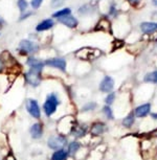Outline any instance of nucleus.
<instances>
[{"mask_svg": "<svg viewBox=\"0 0 157 160\" xmlns=\"http://www.w3.org/2000/svg\"><path fill=\"white\" fill-rule=\"evenodd\" d=\"M62 104L60 95L57 92L48 93L42 105V112L47 118H51L58 111L59 106Z\"/></svg>", "mask_w": 157, "mask_h": 160, "instance_id": "obj_1", "label": "nucleus"}, {"mask_svg": "<svg viewBox=\"0 0 157 160\" xmlns=\"http://www.w3.org/2000/svg\"><path fill=\"white\" fill-rule=\"evenodd\" d=\"M68 142H69L68 136L57 133V134L50 135V136L47 138L46 146L49 150L56 151L59 149H65V148L67 147Z\"/></svg>", "mask_w": 157, "mask_h": 160, "instance_id": "obj_2", "label": "nucleus"}, {"mask_svg": "<svg viewBox=\"0 0 157 160\" xmlns=\"http://www.w3.org/2000/svg\"><path fill=\"white\" fill-rule=\"evenodd\" d=\"M75 122H77V119L71 115L62 117L58 122V125H57V133L62 135H66V136L70 135L72 127L74 126Z\"/></svg>", "mask_w": 157, "mask_h": 160, "instance_id": "obj_3", "label": "nucleus"}, {"mask_svg": "<svg viewBox=\"0 0 157 160\" xmlns=\"http://www.w3.org/2000/svg\"><path fill=\"white\" fill-rule=\"evenodd\" d=\"M25 110L28 115L36 120H40L42 116V108L36 98H28L25 101Z\"/></svg>", "mask_w": 157, "mask_h": 160, "instance_id": "obj_4", "label": "nucleus"}, {"mask_svg": "<svg viewBox=\"0 0 157 160\" xmlns=\"http://www.w3.org/2000/svg\"><path fill=\"white\" fill-rule=\"evenodd\" d=\"M40 46L31 40H22L18 45V51L21 55H34L38 52Z\"/></svg>", "mask_w": 157, "mask_h": 160, "instance_id": "obj_5", "label": "nucleus"}, {"mask_svg": "<svg viewBox=\"0 0 157 160\" xmlns=\"http://www.w3.org/2000/svg\"><path fill=\"white\" fill-rule=\"evenodd\" d=\"M42 80H43L42 73L34 71L32 69H28L24 73V81H25V83L31 87H33V88H38L42 84Z\"/></svg>", "mask_w": 157, "mask_h": 160, "instance_id": "obj_6", "label": "nucleus"}, {"mask_svg": "<svg viewBox=\"0 0 157 160\" xmlns=\"http://www.w3.org/2000/svg\"><path fill=\"white\" fill-rule=\"evenodd\" d=\"M89 128H90V127L87 125V123L75 122L74 126L72 127L70 135L74 138V139L80 140V139H82V138H84L87 134H88Z\"/></svg>", "mask_w": 157, "mask_h": 160, "instance_id": "obj_7", "label": "nucleus"}, {"mask_svg": "<svg viewBox=\"0 0 157 160\" xmlns=\"http://www.w3.org/2000/svg\"><path fill=\"white\" fill-rule=\"evenodd\" d=\"M28 133L34 140H40L44 136V123L40 120L32 123L28 129Z\"/></svg>", "mask_w": 157, "mask_h": 160, "instance_id": "obj_8", "label": "nucleus"}, {"mask_svg": "<svg viewBox=\"0 0 157 160\" xmlns=\"http://www.w3.org/2000/svg\"><path fill=\"white\" fill-rule=\"evenodd\" d=\"M45 66L50 68H55L58 69V70L65 72L66 71V67H67V63H66V60L63 58H50L47 59L44 61Z\"/></svg>", "mask_w": 157, "mask_h": 160, "instance_id": "obj_9", "label": "nucleus"}, {"mask_svg": "<svg viewBox=\"0 0 157 160\" xmlns=\"http://www.w3.org/2000/svg\"><path fill=\"white\" fill-rule=\"evenodd\" d=\"M108 130L107 125L104 122H101V120H98V122H94L90 126L89 128V133L92 137H99L101 135L105 134Z\"/></svg>", "mask_w": 157, "mask_h": 160, "instance_id": "obj_10", "label": "nucleus"}, {"mask_svg": "<svg viewBox=\"0 0 157 160\" xmlns=\"http://www.w3.org/2000/svg\"><path fill=\"white\" fill-rule=\"evenodd\" d=\"M114 85H115V82H114L113 78L110 77V75H105V77L102 78L101 83H99V89L102 93L108 94V93L113 91Z\"/></svg>", "mask_w": 157, "mask_h": 160, "instance_id": "obj_11", "label": "nucleus"}, {"mask_svg": "<svg viewBox=\"0 0 157 160\" xmlns=\"http://www.w3.org/2000/svg\"><path fill=\"white\" fill-rule=\"evenodd\" d=\"M151 109H152L151 102H146V104H141L139 106H137L134 109L133 113L136 118H144L148 115H150Z\"/></svg>", "mask_w": 157, "mask_h": 160, "instance_id": "obj_12", "label": "nucleus"}, {"mask_svg": "<svg viewBox=\"0 0 157 160\" xmlns=\"http://www.w3.org/2000/svg\"><path fill=\"white\" fill-rule=\"evenodd\" d=\"M83 144L80 140L73 139L71 141H69L67 147H66V150H67V153L69 155V158H74L75 155L82 150Z\"/></svg>", "mask_w": 157, "mask_h": 160, "instance_id": "obj_13", "label": "nucleus"}, {"mask_svg": "<svg viewBox=\"0 0 157 160\" xmlns=\"http://www.w3.org/2000/svg\"><path fill=\"white\" fill-rule=\"evenodd\" d=\"M59 22L62 23L63 25L67 26L69 28H74L78 26V19L71 15H68V16H65V17H62V18H59Z\"/></svg>", "mask_w": 157, "mask_h": 160, "instance_id": "obj_14", "label": "nucleus"}, {"mask_svg": "<svg viewBox=\"0 0 157 160\" xmlns=\"http://www.w3.org/2000/svg\"><path fill=\"white\" fill-rule=\"evenodd\" d=\"M68 158L69 155L65 148V149H59L53 151L49 157V160H68Z\"/></svg>", "mask_w": 157, "mask_h": 160, "instance_id": "obj_15", "label": "nucleus"}, {"mask_svg": "<svg viewBox=\"0 0 157 160\" xmlns=\"http://www.w3.org/2000/svg\"><path fill=\"white\" fill-rule=\"evenodd\" d=\"M139 26L144 34H153L157 31V22H143Z\"/></svg>", "mask_w": 157, "mask_h": 160, "instance_id": "obj_16", "label": "nucleus"}, {"mask_svg": "<svg viewBox=\"0 0 157 160\" xmlns=\"http://www.w3.org/2000/svg\"><path fill=\"white\" fill-rule=\"evenodd\" d=\"M55 25V22H53V19H45L43 20L42 22H40L36 26V31L37 32H45V31H48L53 26Z\"/></svg>", "mask_w": 157, "mask_h": 160, "instance_id": "obj_17", "label": "nucleus"}, {"mask_svg": "<svg viewBox=\"0 0 157 160\" xmlns=\"http://www.w3.org/2000/svg\"><path fill=\"white\" fill-rule=\"evenodd\" d=\"M135 115H134V113L133 112H130L128 115L125 116L123 118L122 120V126L123 127H125V128L127 129H130V128H132L133 127V125L135 123Z\"/></svg>", "mask_w": 157, "mask_h": 160, "instance_id": "obj_18", "label": "nucleus"}, {"mask_svg": "<svg viewBox=\"0 0 157 160\" xmlns=\"http://www.w3.org/2000/svg\"><path fill=\"white\" fill-rule=\"evenodd\" d=\"M96 108H98V102H93V101L87 102L82 106V108H81V112H82V113L93 112Z\"/></svg>", "mask_w": 157, "mask_h": 160, "instance_id": "obj_19", "label": "nucleus"}, {"mask_svg": "<svg viewBox=\"0 0 157 160\" xmlns=\"http://www.w3.org/2000/svg\"><path fill=\"white\" fill-rule=\"evenodd\" d=\"M144 82L149 84H157V70L149 72L144 77Z\"/></svg>", "mask_w": 157, "mask_h": 160, "instance_id": "obj_20", "label": "nucleus"}, {"mask_svg": "<svg viewBox=\"0 0 157 160\" xmlns=\"http://www.w3.org/2000/svg\"><path fill=\"white\" fill-rule=\"evenodd\" d=\"M102 113L104 114V116L106 117L108 120L114 119V113H113V110H112V108H111V106L105 105L104 107L102 108Z\"/></svg>", "mask_w": 157, "mask_h": 160, "instance_id": "obj_21", "label": "nucleus"}, {"mask_svg": "<svg viewBox=\"0 0 157 160\" xmlns=\"http://www.w3.org/2000/svg\"><path fill=\"white\" fill-rule=\"evenodd\" d=\"M68 15H71V10H70L69 8H63V10H60V11H58V12H56V13H53V17H55V18H57V19H59V18L68 16Z\"/></svg>", "mask_w": 157, "mask_h": 160, "instance_id": "obj_22", "label": "nucleus"}, {"mask_svg": "<svg viewBox=\"0 0 157 160\" xmlns=\"http://www.w3.org/2000/svg\"><path fill=\"white\" fill-rule=\"evenodd\" d=\"M116 99V93L112 91L110 93H108V94L106 95V98H105L104 102H105V105H108V106H112L113 102H115Z\"/></svg>", "mask_w": 157, "mask_h": 160, "instance_id": "obj_23", "label": "nucleus"}, {"mask_svg": "<svg viewBox=\"0 0 157 160\" xmlns=\"http://www.w3.org/2000/svg\"><path fill=\"white\" fill-rule=\"evenodd\" d=\"M92 13V8L90 4H85L78 8V14L80 15H88Z\"/></svg>", "mask_w": 157, "mask_h": 160, "instance_id": "obj_24", "label": "nucleus"}, {"mask_svg": "<svg viewBox=\"0 0 157 160\" xmlns=\"http://www.w3.org/2000/svg\"><path fill=\"white\" fill-rule=\"evenodd\" d=\"M18 8H20V11L22 12V13H24V12L28 11V2H26V0H18Z\"/></svg>", "mask_w": 157, "mask_h": 160, "instance_id": "obj_25", "label": "nucleus"}, {"mask_svg": "<svg viewBox=\"0 0 157 160\" xmlns=\"http://www.w3.org/2000/svg\"><path fill=\"white\" fill-rule=\"evenodd\" d=\"M42 2H43V0H32L31 4H32L33 8L37 10V8H40V5L42 4Z\"/></svg>", "mask_w": 157, "mask_h": 160, "instance_id": "obj_26", "label": "nucleus"}, {"mask_svg": "<svg viewBox=\"0 0 157 160\" xmlns=\"http://www.w3.org/2000/svg\"><path fill=\"white\" fill-rule=\"evenodd\" d=\"M63 2H64V0H51V5L53 8H58L63 4Z\"/></svg>", "mask_w": 157, "mask_h": 160, "instance_id": "obj_27", "label": "nucleus"}, {"mask_svg": "<svg viewBox=\"0 0 157 160\" xmlns=\"http://www.w3.org/2000/svg\"><path fill=\"white\" fill-rule=\"evenodd\" d=\"M109 15H110V16H116V15H117V10H116V8H115V5H114V4H112L110 7Z\"/></svg>", "mask_w": 157, "mask_h": 160, "instance_id": "obj_28", "label": "nucleus"}, {"mask_svg": "<svg viewBox=\"0 0 157 160\" xmlns=\"http://www.w3.org/2000/svg\"><path fill=\"white\" fill-rule=\"evenodd\" d=\"M4 67H5V63L3 60H2V58H0V72L3 71Z\"/></svg>", "mask_w": 157, "mask_h": 160, "instance_id": "obj_29", "label": "nucleus"}, {"mask_svg": "<svg viewBox=\"0 0 157 160\" xmlns=\"http://www.w3.org/2000/svg\"><path fill=\"white\" fill-rule=\"evenodd\" d=\"M127 1L132 5H137L140 2V0H127Z\"/></svg>", "mask_w": 157, "mask_h": 160, "instance_id": "obj_30", "label": "nucleus"}, {"mask_svg": "<svg viewBox=\"0 0 157 160\" xmlns=\"http://www.w3.org/2000/svg\"><path fill=\"white\" fill-rule=\"evenodd\" d=\"M4 160H16V158H15L14 155H12V154H8V155L4 158Z\"/></svg>", "mask_w": 157, "mask_h": 160, "instance_id": "obj_31", "label": "nucleus"}, {"mask_svg": "<svg viewBox=\"0 0 157 160\" xmlns=\"http://www.w3.org/2000/svg\"><path fill=\"white\" fill-rule=\"evenodd\" d=\"M150 115H151V118L153 120H157V112H151Z\"/></svg>", "mask_w": 157, "mask_h": 160, "instance_id": "obj_32", "label": "nucleus"}, {"mask_svg": "<svg viewBox=\"0 0 157 160\" xmlns=\"http://www.w3.org/2000/svg\"><path fill=\"white\" fill-rule=\"evenodd\" d=\"M31 15H32V13H28V14H25V15H22V16H21V20L25 19V18H26V17L31 16Z\"/></svg>", "mask_w": 157, "mask_h": 160, "instance_id": "obj_33", "label": "nucleus"}, {"mask_svg": "<svg viewBox=\"0 0 157 160\" xmlns=\"http://www.w3.org/2000/svg\"><path fill=\"white\" fill-rule=\"evenodd\" d=\"M3 24H4V20L2 19L1 17H0V28H2V25H3Z\"/></svg>", "mask_w": 157, "mask_h": 160, "instance_id": "obj_34", "label": "nucleus"}, {"mask_svg": "<svg viewBox=\"0 0 157 160\" xmlns=\"http://www.w3.org/2000/svg\"><path fill=\"white\" fill-rule=\"evenodd\" d=\"M152 4L155 5V7H157V0H152Z\"/></svg>", "mask_w": 157, "mask_h": 160, "instance_id": "obj_35", "label": "nucleus"}, {"mask_svg": "<svg viewBox=\"0 0 157 160\" xmlns=\"http://www.w3.org/2000/svg\"><path fill=\"white\" fill-rule=\"evenodd\" d=\"M68 160H72V159H70V158H68Z\"/></svg>", "mask_w": 157, "mask_h": 160, "instance_id": "obj_36", "label": "nucleus"}, {"mask_svg": "<svg viewBox=\"0 0 157 160\" xmlns=\"http://www.w3.org/2000/svg\"><path fill=\"white\" fill-rule=\"evenodd\" d=\"M0 160H2V159H1V157H0Z\"/></svg>", "mask_w": 157, "mask_h": 160, "instance_id": "obj_37", "label": "nucleus"}]
</instances>
